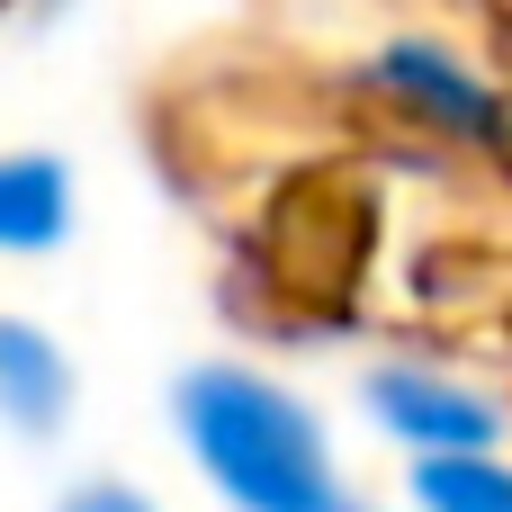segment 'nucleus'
<instances>
[{"label": "nucleus", "mask_w": 512, "mask_h": 512, "mask_svg": "<svg viewBox=\"0 0 512 512\" xmlns=\"http://www.w3.org/2000/svg\"><path fill=\"white\" fill-rule=\"evenodd\" d=\"M0 405H9V423H27V432H45V423L63 414V360H54V342L27 333V324H0Z\"/></svg>", "instance_id": "3"}, {"label": "nucleus", "mask_w": 512, "mask_h": 512, "mask_svg": "<svg viewBox=\"0 0 512 512\" xmlns=\"http://www.w3.org/2000/svg\"><path fill=\"white\" fill-rule=\"evenodd\" d=\"M63 234V171L54 162H0V243H54Z\"/></svg>", "instance_id": "4"}, {"label": "nucleus", "mask_w": 512, "mask_h": 512, "mask_svg": "<svg viewBox=\"0 0 512 512\" xmlns=\"http://www.w3.org/2000/svg\"><path fill=\"white\" fill-rule=\"evenodd\" d=\"M180 414H189V441H198L207 477L243 512H351L333 468H324L315 423L279 387H261L243 369H207V378H189Z\"/></svg>", "instance_id": "1"}, {"label": "nucleus", "mask_w": 512, "mask_h": 512, "mask_svg": "<svg viewBox=\"0 0 512 512\" xmlns=\"http://www.w3.org/2000/svg\"><path fill=\"white\" fill-rule=\"evenodd\" d=\"M396 81H405V90H423L432 108H450L459 126H477V135L495 126V99H486V90H468V81H459L450 63H432V54H396Z\"/></svg>", "instance_id": "6"}, {"label": "nucleus", "mask_w": 512, "mask_h": 512, "mask_svg": "<svg viewBox=\"0 0 512 512\" xmlns=\"http://www.w3.org/2000/svg\"><path fill=\"white\" fill-rule=\"evenodd\" d=\"M63 512H144L135 495H117V486H90V495H72Z\"/></svg>", "instance_id": "7"}, {"label": "nucleus", "mask_w": 512, "mask_h": 512, "mask_svg": "<svg viewBox=\"0 0 512 512\" xmlns=\"http://www.w3.org/2000/svg\"><path fill=\"white\" fill-rule=\"evenodd\" d=\"M423 504L432 512H512V486L495 468H477V459H441V468H423Z\"/></svg>", "instance_id": "5"}, {"label": "nucleus", "mask_w": 512, "mask_h": 512, "mask_svg": "<svg viewBox=\"0 0 512 512\" xmlns=\"http://www.w3.org/2000/svg\"><path fill=\"white\" fill-rule=\"evenodd\" d=\"M378 414L405 432V441H423V450H486L495 441V414L477 405V396H459V387H441V378H378Z\"/></svg>", "instance_id": "2"}]
</instances>
